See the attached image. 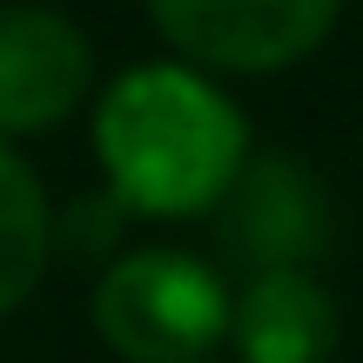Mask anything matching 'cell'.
<instances>
[{"instance_id": "cell-6", "label": "cell", "mask_w": 363, "mask_h": 363, "mask_svg": "<svg viewBox=\"0 0 363 363\" xmlns=\"http://www.w3.org/2000/svg\"><path fill=\"white\" fill-rule=\"evenodd\" d=\"M235 363H330L343 343V310L310 269L242 276L229 310Z\"/></svg>"}, {"instance_id": "cell-7", "label": "cell", "mask_w": 363, "mask_h": 363, "mask_svg": "<svg viewBox=\"0 0 363 363\" xmlns=\"http://www.w3.org/2000/svg\"><path fill=\"white\" fill-rule=\"evenodd\" d=\"M54 262V208L40 175L0 142V316L21 310Z\"/></svg>"}, {"instance_id": "cell-3", "label": "cell", "mask_w": 363, "mask_h": 363, "mask_svg": "<svg viewBox=\"0 0 363 363\" xmlns=\"http://www.w3.org/2000/svg\"><path fill=\"white\" fill-rule=\"evenodd\" d=\"M343 0H148V21L202 74H283L330 40Z\"/></svg>"}, {"instance_id": "cell-4", "label": "cell", "mask_w": 363, "mask_h": 363, "mask_svg": "<svg viewBox=\"0 0 363 363\" xmlns=\"http://www.w3.org/2000/svg\"><path fill=\"white\" fill-rule=\"evenodd\" d=\"M216 249L222 262L262 276V269H310L330 249V202L323 182L310 175L303 155H249L235 189L216 208Z\"/></svg>"}, {"instance_id": "cell-5", "label": "cell", "mask_w": 363, "mask_h": 363, "mask_svg": "<svg viewBox=\"0 0 363 363\" xmlns=\"http://www.w3.org/2000/svg\"><path fill=\"white\" fill-rule=\"evenodd\" d=\"M94 81V48L67 13L40 0L0 7V142L54 135Z\"/></svg>"}, {"instance_id": "cell-2", "label": "cell", "mask_w": 363, "mask_h": 363, "mask_svg": "<svg viewBox=\"0 0 363 363\" xmlns=\"http://www.w3.org/2000/svg\"><path fill=\"white\" fill-rule=\"evenodd\" d=\"M235 289L189 249L115 256L94 283V330L121 363H208L229 337Z\"/></svg>"}, {"instance_id": "cell-1", "label": "cell", "mask_w": 363, "mask_h": 363, "mask_svg": "<svg viewBox=\"0 0 363 363\" xmlns=\"http://www.w3.org/2000/svg\"><path fill=\"white\" fill-rule=\"evenodd\" d=\"M249 155L242 108L189 61H142L101 88L94 162L128 216H216Z\"/></svg>"}]
</instances>
